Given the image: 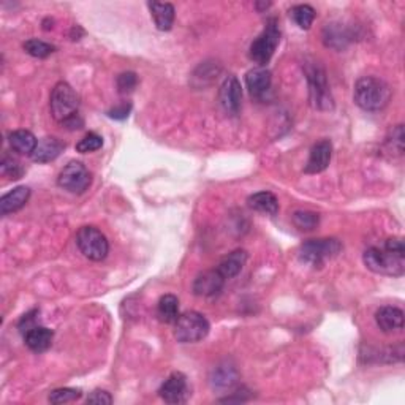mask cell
<instances>
[{
	"instance_id": "obj_1",
	"label": "cell",
	"mask_w": 405,
	"mask_h": 405,
	"mask_svg": "<svg viewBox=\"0 0 405 405\" xmlns=\"http://www.w3.org/2000/svg\"><path fill=\"white\" fill-rule=\"evenodd\" d=\"M366 268L375 274L401 277L405 273V247L401 238H390L381 246L369 247L363 253Z\"/></svg>"
},
{
	"instance_id": "obj_2",
	"label": "cell",
	"mask_w": 405,
	"mask_h": 405,
	"mask_svg": "<svg viewBox=\"0 0 405 405\" xmlns=\"http://www.w3.org/2000/svg\"><path fill=\"white\" fill-rule=\"evenodd\" d=\"M355 103L364 111H381L391 100V89L383 79L363 77L356 81L353 90Z\"/></svg>"
},
{
	"instance_id": "obj_3",
	"label": "cell",
	"mask_w": 405,
	"mask_h": 405,
	"mask_svg": "<svg viewBox=\"0 0 405 405\" xmlns=\"http://www.w3.org/2000/svg\"><path fill=\"white\" fill-rule=\"evenodd\" d=\"M211 325L207 318L195 310H187L175 321V338L181 344L200 342L209 334Z\"/></svg>"
},
{
	"instance_id": "obj_4",
	"label": "cell",
	"mask_w": 405,
	"mask_h": 405,
	"mask_svg": "<svg viewBox=\"0 0 405 405\" xmlns=\"http://www.w3.org/2000/svg\"><path fill=\"white\" fill-rule=\"evenodd\" d=\"M51 114L57 120V122L65 124L68 119L78 116L79 108V97L70 84L65 81H61L54 86L53 92H51Z\"/></svg>"
},
{
	"instance_id": "obj_5",
	"label": "cell",
	"mask_w": 405,
	"mask_h": 405,
	"mask_svg": "<svg viewBox=\"0 0 405 405\" xmlns=\"http://www.w3.org/2000/svg\"><path fill=\"white\" fill-rule=\"evenodd\" d=\"M305 74H308L309 92H310V102L317 109H333V97L329 92L328 79L325 68H323L318 62H308L305 63Z\"/></svg>"
},
{
	"instance_id": "obj_6",
	"label": "cell",
	"mask_w": 405,
	"mask_h": 405,
	"mask_svg": "<svg viewBox=\"0 0 405 405\" xmlns=\"http://www.w3.org/2000/svg\"><path fill=\"white\" fill-rule=\"evenodd\" d=\"M342 251V244L335 238H320L305 241L299 248V258L312 266H321L328 260L338 257Z\"/></svg>"
},
{
	"instance_id": "obj_7",
	"label": "cell",
	"mask_w": 405,
	"mask_h": 405,
	"mask_svg": "<svg viewBox=\"0 0 405 405\" xmlns=\"http://www.w3.org/2000/svg\"><path fill=\"white\" fill-rule=\"evenodd\" d=\"M280 42L279 22L276 18H271L266 22V27L260 33L258 38L251 45V59L257 62L260 67H264L274 56L277 46Z\"/></svg>"
},
{
	"instance_id": "obj_8",
	"label": "cell",
	"mask_w": 405,
	"mask_h": 405,
	"mask_svg": "<svg viewBox=\"0 0 405 405\" xmlns=\"http://www.w3.org/2000/svg\"><path fill=\"white\" fill-rule=\"evenodd\" d=\"M77 246L79 252L92 262H102L108 257L109 242L106 236L95 227L79 228L77 235Z\"/></svg>"
},
{
	"instance_id": "obj_9",
	"label": "cell",
	"mask_w": 405,
	"mask_h": 405,
	"mask_svg": "<svg viewBox=\"0 0 405 405\" xmlns=\"http://www.w3.org/2000/svg\"><path fill=\"white\" fill-rule=\"evenodd\" d=\"M90 182V173L81 161H70V164L62 168L59 177H57L59 187L74 195L84 193L89 189Z\"/></svg>"
},
{
	"instance_id": "obj_10",
	"label": "cell",
	"mask_w": 405,
	"mask_h": 405,
	"mask_svg": "<svg viewBox=\"0 0 405 405\" xmlns=\"http://www.w3.org/2000/svg\"><path fill=\"white\" fill-rule=\"evenodd\" d=\"M160 397L166 404H184L189 401L190 390L187 377L182 372H173L159 390Z\"/></svg>"
},
{
	"instance_id": "obj_11",
	"label": "cell",
	"mask_w": 405,
	"mask_h": 405,
	"mask_svg": "<svg viewBox=\"0 0 405 405\" xmlns=\"http://www.w3.org/2000/svg\"><path fill=\"white\" fill-rule=\"evenodd\" d=\"M219 100L222 108L231 116H236L241 111L242 103V88L239 79L235 74H230L223 79V83L219 89Z\"/></svg>"
},
{
	"instance_id": "obj_12",
	"label": "cell",
	"mask_w": 405,
	"mask_h": 405,
	"mask_svg": "<svg viewBox=\"0 0 405 405\" xmlns=\"http://www.w3.org/2000/svg\"><path fill=\"white\" fill-rule=\"evenodd\" d=\"M227 279L216 269L205 271L196 276L193 282V293L200 298H216L222 293Z\"/></svg>"
},
{
	"instance_id": "obj_13",
	"label": "cell",
	"mask_w": 405,
	"mask_h": 405,
	"mask_svg": "<svg viewBox=\"0 0 405 405\" xmlns=\"http://www.w3.org/2000/svg\"><path fill=\"white\" fill-rule=\"evenodd\" d=\"M333 157V144L329 140H321L315 143L310 149V155L308 165L304 168V173L308 175H318V173L325 171L331 164Z\"/></svg>"
},
{
	"instance_id": "obj_14",
	"label": "cell",
	"mask_w": 405,
	"mask_h": 405,
	"mask_svg": "<svg viewBox=\"0 0 405 405\" xmlns=\"http://www.w3.org/2000/svg\"><path fill=\"white\" fill-rule=\"evenodd\" d=\"M375 321L381 331L386 334L401 333L404 329V312L395 305H385L377 310Z\"/></svg>"
},
{
	"instance_id": "obj_15",
	"label": "cell",
	"mask_w": 405,
	"mask_h": 405,
	"mask_svg": "<svg viewBox=\"0 0 405 405\" xmlns=\"http://www.w3.org/2000/svg\"><path fill=\"white\" fill-rule=\"evenodd\" d=\"M271 72L266 70L264 67H257L248 70L246 74V86L248 89V94L253 98H263L271 89Z\"/></svg>"
},
{
	"instance_id": "obj_16",
	"label": "cell",
	"mask_w": 405,
	"mask_h": 405,
	"mask_svg": "<svg viewBox=\"0 0 405 405\" xmlns=\"http://www.w3.org/2000/svg\"><path fill=\"white\" fill-rule=\"evenodd\" d=\"M63 149H65V143H62L59 138L45 136L42 140H38L37 148L31 157L37 164H49V161L59 157L63 152Z\"/></svg>"
},
{
	"instance_id": "obj_17",
	"label": "cell",
	"mask_w": 405,
	"mask_h": 405,
	"mask_svg": "<svg viewBox=\"0 0 405 405\" xmlns=\"http://www.w3.org/2000/svg\"><path fill=\"white\" fill-rule=\"evenodd\" d=\"M29 198H31V189L26 187V185H19V187L13 189L0 198V212H2V216L18 212L26 206Z\"/></svg>"
},
{
	"instance_id": "obj_18",
	"label": "cell",
	"mask_w": 405,
	"mask_h": 405,
	"mask_svg": "<svg viewBox=\"0 0 405 405\" xmlns=\"http://www.w3.org/2000/svg\"><path fill=\"white\" fill-rule=\"evenodd\" d=\"M246 262L247 252L244 248H238V251H233L228 253L227 257L222 258V262L217 266V271L225 277V279L230 280L241 273L242 268L246 266Z\"/></svg>"
},
{
	"instance_id": "obj_19",
	"label": "cell",
	"mask_w": 405,
	"mask_h": 405,
	"mask_svg": "<svg viewBox=\"0 0 405 405\" xmlns=\"http://www.w3.org/2000/svg\"><path fill=\"white\" fill-rule=\"evenodd\" d=\"M54 333L45 326H33L24 334L26 345L35 353L46 351L53 344Z\"/></svg>"
},
{
	"instance_id": "obj_20",
	"label": "cell",
	"mask_w": 405,
	"mask_h": 405,
	"mask_svg": "<svg viewBox=\"0 0 405 405\" xmlns=\"http://www.w3.org/2000/svg\"><path fill=\"white\" fill-rule=\"evenodd\" d=\"M148 7L150 10V16L154 18L155 26L159 31L168 32L171 31L173 24H175L176 11L171 3H160V2H149Z\"/></svg>"
},
{
	"instance_id": "obj_21",
	"label": "cell",
	"mask_w": 405,
	"mask_h": 405,
	"mask_svg": "<svg viewBox=\"0 0 405 405\" xmlns=\"http://www.w3.org/2000/svg\"><path fill=\"white\" fill-rule=\"evenodd\" d=\"M10 148L21 155H32L35 150L38 140L32 132L29 130H15L8 135Z\"/></svg>"
},
{
	"instance_id": "obj_22",
	"label": "cell",
	"mask_w": 405,
	"mask_h": 405,
	"mask_svg": "<svg viewBox=\"0 0 405 405\" xmlns=\"http://www.w3.org/2000/svg\"><path fill=\"white\" fill-rule=\"evenodd\" d=\"M248 206L253 211L268 214V216H276L279 212V200L277 196L271 192H258L248 196Z\"/></svg>"
},
{
	"instance_id": "obj_23",
	"label": "cell",
	"mask_w": 405,
	"mask_h": 405,
	"mask_svg": "<svg viewBox=\"0 0 405 405\" xmlns=\"http://www.w3.org/2000/svg\"><path fill=\"white\" fill-rule=\"evenodd\" d=\"M157 315L164 323H175L179 317V299L175 294H164L157 305Z\"/></svg>"
},
{
	"instance_id": "obj_24",
	"label": "cell",
	"mask_w": 405,
	"mask_h": 405,
	"mask_svg": "<svg viewBox=\"0 0 405 405\" xmlns=\"http://www.w3.org/2000/svg\"><path fill=\"white\" fill-rule=\"evenodd\" d=\"M350 35L345 32V29L340 24H331L326 26L325 33H323V42L328 46V48L340 49L345 48V45L349 43Z\"/></svg>"
},
{
	"instance_id": "obj_25",
	"label": "cell",
	"mask_w": 405,
	"mask_h": 405,
	"mask_svg": "<svg viewBox=\"0 0 405 405\" xmlns=\"http://www.w3.org/2000/svg\"><path fill=\"white\" fill-rule=\"evenodd\" d=\"M236 379H238V374H236L235 367L230 366H219L214 370V375L211 377V383L217 390H230L231 386L236 383Z\"/></svg>"
},
{
	"instance_id": "obj_26",
	"label": "cell",
	"mask_w": 405,
	"mask_h": 405,
	"mask_svg": "<svg viewBox=\"0 0 405 405\" xmlns=\"http://www.w3.org/2000/svg\"><path fill=\"white\" fill-rule=\"evenodd\" d=\"M292 221L296 228L303 230V231H312L318 227V223H320V216H318L317 212H312V211L298 209V211L293 212Z\"/></svg>"
},
{
	"instance_id": "obj_27",
	"label": "cell",
	"mask_w": 405,
	"mask_h": 405,
	"mask_svg": "<svg viewBox=\"0 0 405 405\" xmlns=\"http://www.w3.org/2000/svg\"><path fill=\"white\" fill-rule=\"evenodd\" d=\"M290 15L293 21L296 22V26L303 31H308L310 29L312 22L315 19V10L310 7V5H296L290 10Z\"/></svg>"
},
{
	"instance_id": "obj_28",
	"label": "cell",
	"mask_w": 405,
	"mask_h": 405,
	"mask_svg": "<svg viewBox=\"0 0 405 405\" xmlns=\"http://www.w3.org/2000/svg\"><path fill=\"white\" fill-rule=\"evenodd\" d=\"M22 48L27 54H31L32 57H37V59H46V57L51 56L56 51V46L42 42V40L32 38L27 40V42L22 45Z\"/></svg>"
},
{
	"instance_id": "obj_29",
	"label": "cell",
	"mask_w": 405,
	"mask_h": 405,
	"mask_svg": "<svg viewBox=\"0 0 405 405\" xmlns=\"http://www.w3.org/2000/svg\"><path fill=\"white\" fill-rule=\"evenodd\" d=\"M81 396H83V392H81V390H77V388H57V390L49 392L48 401L51 404L59 405L78 401Z\"/></svg>"
},
{
	"instance_id": "obj_30",
	"label": "cell",
	"mask_w": 405,
	"mask_h": 405,
	"mask_svg": "<svg viewBox=\"0 0 405 405\" xmlns=\"http://www.w3.org/2000/svg\"><path fill=\"white\" fill-rule=\"evenodd\" d=\"M103 146V138L100 135H97V133L90 132L86 135L83 140H79V143L77 144V150L81 154H89V152H95Z\"/></svg>"
},
{
	"instance_id": "obj_31",
	"label": "cell",
	"mask_w": 405,
	"mask_h": 405,
	"mask_svg": "<svg viewBox=\"0 0 405 405\" xmlns=\"http://www.w3.org/2000/svg\"><path fill=\"white\" fill-rule=\"evenodd\" d=\"M0 168H2L3 175L8 176L10 179H21V176L24 175V168L13 157H3Z\"/></svg>"
},
{
	"instance_id": "obj_32",
	"label": "cell",
	"mask_w": 405,
	"mask_h": 405,
	"mask_svg": "<svg viewBox=\"0 0 405 405\" xmlns=\"http://www.w3.org/2000/svg\"><path fill=\"white\" fill-rule=\"evenodd\" d=\"M136 84H138V78L133 72L120 73L118 77V89L120 94H129V92H132L136 88Z\"/></svg>"
},
{
	"instance_id": "obj_33",
	"label": "cell",
	"mask_w": 405,
	"mask_h": 405,
	"mask_svg": "<svg viewBox=\"0 0 405 405\" xmlns=\"http://www.w3.org/2000/svg\"><path fill=\"white\" fill-rule=\"evenodd\" d=\"M391 138H388V144H390V148L392 152H397L401 155L404 152V127L402 125H397L396 129H392L391 132Z\"/></svg>"
},
{
	"instance_id": "obj_34",
	"label": "cell",
	"mask_w": 405,
	"mask_h": 405,
	"mask_svg": "<svg viewBox=\"0 0 405 405\" xmlns=\"http://www.w3.org/2000/svg\"><path fill=\"white\" fill-rule=\"evenodd\" d=\"M88 404H98V405H109L113 404V397L105 390H95L88 396Z\"/></svg>"
},
{
	"instance_id": "obj_35",
	"label": "cell",
	"mask_w": 405,
	"mask_h": 405,
	"mask_svg": "<svg viewBox=\"0 0 405 405\" xmlns=\"http://www.w3.org/2000/svg\"><path fill=\"white\" fill-rule=\"evenodd\" d=\"M132 111V105L130 103H122V105H119V106H116L113 109H109L108 111V116L111 119H118V120H122V119H127L129 118V114Z\"/></svg>"
},
{
	"instance_id": "obj_36",
	"label": "cell",
	"mask_w": 405,
	"mask_h": 405,
	"mask_svg": "<svg viewBox=\"0 0 405 405\" xmlns=\"http://www.w3.org/2000/svg\"><path fill=\"white\" fill-rule=\"evenodd\" d=\"M63 127H65V129H68V130H79L81 127L84 125V120H83V118H81V116L78 114V116H74V118H72V119H68L65 124H62Z\"/></svg>"
}]
</instances>
